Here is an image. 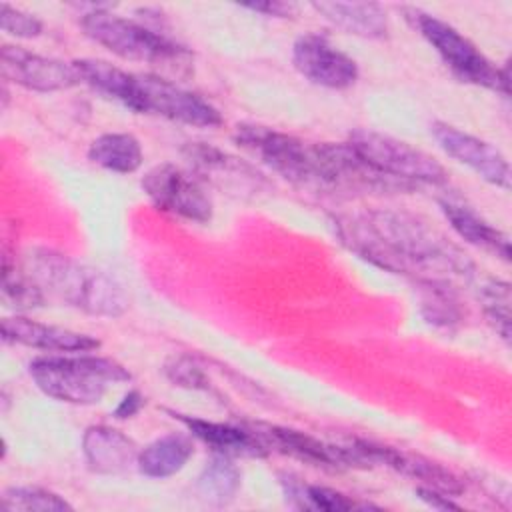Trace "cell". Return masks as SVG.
<instances>
[{
    "instance_id": "1",
    "label": "cell",
    "mask_w": 512,
    "mask_h": 512,
    "mask_svg": "<svg viewBox=\"0 0 512 512\" xmlns=\"http://www.w3.org/2000/svg\"><path fill=\"white\" fill-rule=\"evenodd\" d=\"M340 244L372 266L412 278L414 284L470 282L472 258L424 218L390 208L332 216Z\"/></svg>"
},
{
    "instance_id": "2",
    "label": "cell",
    "mask_w": 512,
    "mask_h": 512,
    "mask_svg": "<svg viewBox=\"0 0 512 512\" xmlns=\"http://www.w3.org/2000/svg\"><path fill=\"white\" fill-rule=\"evenodd\" d=\"M24 270L46 298L90 316L118 318L128 310V294L114 276L58 250L32 248L24 258Z\"/></svg>"
},
{
    "instance_id": "3",
    "label": "cell",
    "mask_w": 512,
    "mask_h": 512,
    "mask_svg": "<svg viewBox=\"0 0 512 512\" xmlns=\"http://www.w3.org/2000/svg\"><path fill=\"white\" fill-rule=\"evenodd\" d=\"M28 374L46 396L78 406L98 404L112 384L132 380L120 362L82 352L78 356L34 358L28 364Z\"/></svg>"
},
{
    "instance_id": "4",
    "label": "cell",
    "mask_w": 512,
    "mask_h": 512,
    "mask_svg": "<svg viewBox=\"0 0 512 512\" xmlns=\"http://www.w3.org/2000/svg\"><path fill=\"white\" fill-rule=\"evenodd\" d=\"M232 140L272 172L302 190L328 194L322 142H308L264 124L242 122Z\"/></svg>"
},
{
    "instance_id": "5",
    "label": "cell",
    "mask_w": 512,
    "mask_h": 512,
    "mask_svg": "<svg viewBox=\"0 0 512 512\" xmlns=\"http://www.w3.org/2000/svg\"><path fill=\"white\" fill-rule=\"evenodd\" d=\"M402 14L406 22L436 50V54L458 80L508 96L510 78L506 66L498 68L480 52L474 42H470L454 26L436 18L434 14L414 6H404Z\"/></svg>"
},
{
    "instance_id": "6",
    "label": "cell",
    "mask_w": 512,
    "mask_h": 512,
    "mask_svg": "<svg viewBox=\"0 0 512 512\" xmlns=\"http://www.w3.org/2000/svg\"><path fill=\"white\" fill-rule=\"evenodd\" d=\"M84 34L112 54L146 64H166L186 56V48L140 22L94 8L80 18Z\"/></svg>"
},
{
    "instance_id": "7",
    "label": "cell",
    "mask_w": 512,
    "mask_h": 512,
    "mask_svg": "<svg viewBox=\"0 0 512 512\" xmlns=\"http://www.w3.org/2000/svg\"><path fill=\"white\" fill-rule=\"evenodd\" d=\"M346 142L374 170L388 178L408 182L414 186L444 184L448 180L444 166L436 158L388 134L356 128L348 134Z\"/></svg>"
},
{
    "instance_id": "8",
    "label": "cell",
    "mask_w": 512,
    "mask_h": 512,
    "mask_svg": "<svg viewBox=\"0 0 512 512\" xmlns=\"http://www.w3.org/2000/svg\"><path fill=\"white\" fill-rule=\"evenodd\" d=\"M134 112L158 114L172 122L196 128H216L224 122L220 110L200 94L184 90L156 74H136Z\"/></svg>"
},
{
    "instance_id": "9",
    "label": "cell",
    "mask_w": 512,
    "mask_h": 512,
    "mask_svg": "<svg viewBox=\"0 0 512 512\" xmlns=\"http://www.w3.org/2000/svg\"><path fill=\"white\" fill-rule=\"evenodd\" d=\"M140 186L150 202L162 212L200 224L212 218L214 206L204 184L192 172L172 162L152 166L142 176Z\"/></svg>"
},
{
    "instance_id": "10",
    "label": "cell",
    "mask_w": 512,
    "mask_h": 512,
    "mask_svg": "<svg viewBox=\"0 0 512 512\" xmlns=\"http://www.w3.org/2000/svg\"><path fill=\"white\" fill-rule=\"evenodd\" d=\"M248 428L262 440V444L268 450H276L280 454L298 458L312 466H322L330 470L364 466V462L360 460L352 444L350 446L328 444L302 430L278 426L270 422H250Z\"/></svg>"
},
{
    "instance_id": "11",
    "label": "cell",
    "mask_w": 512,
    "mask_h": 512,
    "mask_svg": "<svg viewBox=\"0 0 512 512\" xmlns=\"http://www.w3.org/2000/svg\"><path fill=\"white\" fill-rule=\"evenodd\" d=\"M192 174L202 182L236 196H254L264 186V176L242 158H236L212 144L188 142L182 148Z\"/></svg>"
},
{
    "instance_id": "12",
    "label": "cell",
    "mask_w": 512,
    "mask_h": 512,
    "mask_svg": "<svg viewBox=\"0 0 512 512\" xmlns=\"http://www.w3.org/2000/svg\"><path fill=\"white\" fill-rule=\"evenodd\" d=\"M294 68L312 84L332 90L350 88L358 80V64L324 34L308 32L292 44Z\"/></svg>"
},
{
    "instance_id": "13",
    "label": "cell",
    "mask_w": 512,
    "mask_h": 512,
    "mask_svg": "<svg viewBox=\"0 0 512 512\" xmlns=\"http://www.w3.org/2000/svg\"><path fill=\"white\" fill-rule=\"evenodd\" d=\"M0 68L6 82H14L34 92H58L80 84L72 62L40 56L16 44L2 46Z\"/></svg>"
},
{
    "instance_id": "14",
    "label": "cell",
    "mask_w": 512,
    "mask_h": 512,
    "mask_svg": "<svg viewBox=\"0 0 512 512\" xmlns=\"http://www.w3.org/2000/svg\"><path fill=\"white\" fill-rule=\"evenodd\" d=\"M430 132L450 158L466 164L482 180L504 190L510 188V164L496 146L448 122H432Z\"/></svg>"
},
{
    "instance_id": "15",
    "label": "cell",
    "mask_w": 512,
    "mask_h": 512,
    "mask_svg": "<svg viewBox=\"0 0 512 512\" xmlns=\"http://www.w3.org/2000/svg\"><path fill=\"white\" fill-rule=\"evenodd\" d=\"M352 446L356 448L364 466L382 464V466L392 468L394 472H398L402 476H408L412 480H420V486L434 488L438 492L448 494L450 498L464 492L462 480L452 470H448L442 464L432 462V460H428L420 454L406 452V450L392 448V446H384V444L366 442V440H356Z\"/></svg>"
},
{
    "instance_id": "16",
    "label": "cell",
    "mask_w": 512,
    "mask_h": 512,
    "mask_svg": "<svg viewBox=\"0 0 512 512\" xmlns=\"http://www.w3.org/2000/svg\"><path fill=\"white\" fill-rule=\"evenodd\" d=\"M0 328L6 342L46 352H92L100 346V342L88 334L44 324L20 314L2 318Z\"/></svg>"
},
{
    "instance_id": "17",
    "label": "cell",
    "mask_w": 512,
    "mask_h": 512,
    "mask_svg": "<svg viewBox=\"0 0 512 512\" xmlns=\"http://www.w3.org/2000/svg\"><path fill=\"white\" fill-rule=\"evenodd\" d=\"M82 454L88 468L96 474H124L138 462V446L124 432L98 424L86 428Z\"/></svg>"
},
{
    "instance_id": "18",
    "label": "cell",
    "mask_w": 512,
    "mask_h": 512,
    "mask_svg": "<svg viewBox=\"0 0 512 512\" xmlns=\"http://www.w3.org/2000/svg\"><path fill=\"white\" fill-rule=\"evenodd\" d=\"M174 418H178L202 444H206L214 454H224L230 458H264L268 456V448L262 444V440L250 430L240 428L232 424L222 422H210L204 418L188 416L170 412Z\"/></svg>"
},
{
    "instance_id": "19",
    "label": "cell",
    "mask_w": 512,
    "mask_h": 512,
    "mask_svg": "<svg viewBox=\"0 0 512 512\" xmlns=\"http://www.w3.org/2000/svg\"><path fill=\"white\" fill-rule=\"evenodd\" d=\"M440 210L448 220L450 228L468 244L484 250L492 256L502 258L504 262L510 260V238L484 220L478 212L470 206L454 202V200H440Z\"/></svg>"
},
{
    "instance_id": "20",
    "label": "cell",
    "mask_w": 512,
    "mask_h": 512,
    "mask_svg": "<svg viewBox=\"0 0 512 512\" xmlns=\"http://www.w3.org/2000/svg\"><path fill=\"white\" fill-rule=\"evenodd\" d=\"M312 8L330 24L366 40H382L388 36V16L374 2H312Z\"/></svg>"
},
{
    "instance_id": "21",
    "label": "cell",
    "mask_w": 512,
    "mask_h": 512,
    "mask_svg": "<svg viewBox=\"0 0 512 512\" xmlns=\"http://www.w3.org/2000/svg\"><path fill=\"white\" fill-rule=\"evenodd\" d=\"M192 454L194 442L188 434L168 432L140 450L136 468L148 478H168L178 474Z\"/></svg>"
},
{
    "instance_id": "22",
    "label": "cell",
    "mask_w": 512,
    "mask_h": 512,
    "mask_svg": "<svg viewBox=\"0 0 512 512\" xmlns=\"http://www.w3.org/2000/svg\"><path fill=\"white\" fill-rule=\"evenodd\" d=\"M72 64L82 84L134 110L136 106V74L134 72H126L106 60H96V58H80V60H72Z\"/></svg>"
},
{
    "instance_id": "23",
    "label": "cell",
    "mask_w": 512,
    "mask_h": 512,
    "mask_svg": "<svg viewBox=\"0 0 512 512\" xmlns=\"http://www.w3.org/2000/svg\"><path fill=\"white\" fill-rule=\"evenodd\" d=\"M88 160L116 174H132L142 166L144 152L136 136L128 132H106L90 142Z\"/></svg>"
},
{
    "instance_id": "24",
    "label": "cell",
    "mask_w": 512,
    "mask_h": 512,
    "mask_svg": "<svg viewBox=\"0 0 512 512\" xmlns=\"http://www.w3.org/2000/svg\"><path fill=\"white\" fill-rule=\"evenodd\" d=\"M242 484V472L230 456L214 454L196 480L198 496L212 506L230 504Z\"/></svg>"
},
{
    "instance_id": "25",
    "label": "cell",
    "mask_w": 512,
    "mask_h": 512,
    "mask_svg": "<svg viewBox=\"0 0 512 512\" xmlns=\"http://www.w3.org/2000/svg\"><path fill=\"white\" fill-rule=\"evenodd\" d=\"M280 484L284 488L286 498L292 500L298 508H312V510H326V512H338V510H354V508H374L372 504L356 502L354 498L328 488V486H316V484H302L298 478L286 474L280 476Z\"/></svg>"
},
{
    "instance_id": "26",
    "label": "cell",
    "mask_w": 512,
    "mask_h": 512,
    "mask_svg": "<svg viewBox=\"0 0 512 512\" xmlns=\"http://www.w3.org/2000/svg\"><path fill=\"white\" fill-rule=\"evenodd\" d=\"M2 302L4 306L12 310H34L44 306L46 296L38 288V284L24 272H18L16 266L10 264V258L4 256V266H2Z\"/></svg>"
},
{
    "instance_id": "27",
    "label": "cell",
    "mask_w": 512,
    "mask_h": 512,
    "mask_svg": "<svg viewBox=\"0 0 512 512\" xmlns=\"http://www.w3.org/2000/svg\"><path fill=\"white\" fill-rule=\"evenodd\" d=\"M2 510L8 512H62L72 510V504L60 494L40 486H10L2 492Z\"/></svg>"
},
{
    "instance_id": "28",
    "label": "cell",
    "mask_w": 512,
    "mask_h": 512,
    "mask_svg": "<svg viewBox=\"0 0 512 512\" xmlns=\"http://www.w3.org/2000/svg\"><path fill=\"white\" fill-rule=\"evenodd\" d=\"M422 290L420 296V306H422V316L436 324L450 328L452 324L460 322L462 312H460V302L456 298V288L454 286H444V284H416Z\"/></svg>"
},
{
    "instance_id": "29",
    "label": "cell",
    "mask_w": 512,
    "mask_h": 512,
    "mask_svg": "<svg viewBox=\"0 0 512 512\" xmlns=\"http://www.w3.org/2000/svg\"><path fill=\"white\" fill-rule=\"evenodd\" d=\"M482 310L496 334L510 342V284L504 280H488L478 292Z\"/></svg>"
},
{
    "instance_id": "30",
    "label": "cell",
    "mask_w": 512,
    "mask_h": 512,
    "mask_svg": "<svg viewBox=\"0 0 512 512\" xmlns=\"http://www.w3.org/2000/svg\"><path fill=\"white\" fill-rule=\"evenodd\" d=\"M166 376L184 388L192 390H206L208 388V378L204 370L188 356H174L166 366H164Z\"/></svg>"
},
{
    "instance_id": "31",
    "label": "cell",
    "mask_w": 512,
    "mask_h": 512,
    "mask_svg": "<svg viewBox=\"0 0 512 512\" xmlns=\"http://www.w3.org/2000/svg\"><path fill=\"white\" fill-rule=\"evenodd\" d=\"M0 28L16 38H36L42 34V22L28 12L12 8L10 4H2L0 12Z\"/></svg>"
},
{
    "instance_id": "32",
    "label": "cell",
    "mask_w": 512,
    "mask_h": 512,
    "mask_svg": "<svg viewBox=\"0 0 512 512\" xmlns=\"http://www.w3.org/2000/svg\"><path fill=\"white\" fill-rule=\"evenodd\" d=\"M242 8L274 16V18H292L298 12V6L292 2H280V0H266V2H248L242 4Z\"/></svg>"
},
{
    "instance_id": "33",
    "label": "cell",
    "mask_w": 512,
    "mask_h": 512,
    "mask_svg": "<svg viewBox=\"0 0 512 512\" xmlns=\"http://www.w3.org/2000/svg\"><path fill=\"white\" fill-rule=\"evenodd\" d=\"M416 494H418V498H420L422 502H426L428 506H432V508H438V510L460 508L456 502H452V500H450V496H448V494H444V492H438V490H434V488L418 486V488H416Z\"/></svg>"
},
{
    "instance_id": "34",
    "label": "cell",
    "mask_w": 512,
    "mask_h": 512,
    "mask_svg": "<svg viewBox=\"0 0 512 512\" xmlns=\"http://www.w3.org/2000/svg\"><path fill=\"white\" fill-rule=\"evenodd\" d=\"M144 406V396L138 390H130L114 410L116 418H132Z\"/></svg>"
}]
</instances>
